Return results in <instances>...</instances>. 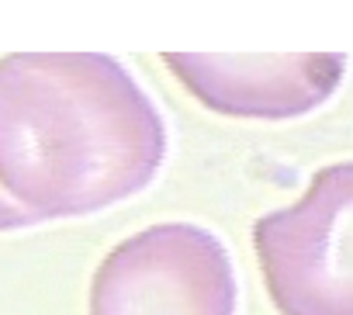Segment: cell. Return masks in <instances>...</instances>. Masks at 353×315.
<instances>
[{"instance_id": "obj_1", "label": "cell", "mask_w": 353, "mask_h": 315, "mask_svg": "<svg viewBox=\"0 0 353 315\" xmlns=\"http://www.w3.org/2000/svg\"><path fill=\"white\" fill-rule=\"evenodd\" d=\"M156 101L104 52L0 59V194L35 225L104 212L152 184L166 160Z\"/></svg>"}, {"instance_id": "obj_2", "label": "cell", "mask_w": 353, "mask_h": 315, "mask_svg": "<svg viewBox=\"0 0 353 315\" xmlns=\"http://www.w3.org/2000/svg\"><path fill=\"white\" fill-rule=\"evenodd\" d=\"M253 250L281 315H353V160L319 167L294 205L260 215Z\"/></svg>"}, {"instance_id": "obj_3", "label": "cell", "mask_w": 353, "mask_h": 315, "mask_svg": "<svg viewBox=\"0 0 353 315\" xmlns=\"http://www.w3.org/2000/svg\"><path fill=\"white\" fill-rule=\"evenodd\" d=\"M90 315H236L229 246L194 222H156L125 236L90 277Z\"/></svg>"}, {"instance_id": "obj_4", "label": "cell", "mask_w": 353, "mask_h": 315, "mask_svg": "<svg viewBox=\"0 0 353 315\" xmlns=\"http://www.w3.org/2000/svg\"><path fill=\"white\" fill-rule=\"evenodd\" d=\"M163 63L208 111L256 121L315 111L346 73L343 52H166Z\"/></svg>"}, {"instance_id": "obj_5", "label": "cell", "mask_w": 353, "mask_h": 315, "mask_svg": "<svg viewBox=\"0 0 353 315\" xmlns=\"http://www.w3.org/2000/svg\"><path fill=\"white\" fill-rule=\"evenodd\" d=\"M28 225H35V222L0 194V232H14V229H28Z\"/></svg>"}]
</instances>
